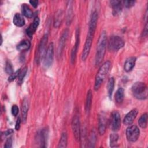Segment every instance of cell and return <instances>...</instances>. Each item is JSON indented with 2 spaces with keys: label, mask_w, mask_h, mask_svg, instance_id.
I'll use <instances>...</instances> for the list:
<instances>
[{
  "label": "cell",
  "mask_w": 148,
  "mask_h": 148,
  "mask_svg": "<svg viewBox=\"0 0 148 148\" xmlns=\"http://www.w3.org/2000/svg\"><path fill=\"white\" fill-rule=\"evenodd\" d=\"M106 42H107L106 33L105 31H103L101 32L98 40L95 58V63L96 65H99L103 60L105 54Z\"/></svg>",
  "instance_id": "1"
},
{
  "label": "cell",
  "mask_w": 148,
  "mask_h": 148,
  "mask_svg": "<svg viewBox=\"0 0 148 148\" xmlns=\"http://www.w3.org/2000/svg\"><path fill=\"white\" fill-rule=\"evenodd\" d=\"M111 66V62L110 61H106L99 68L98 72L97 73L95 79L94 90L97 91L100 88L102 83H103L105 77L109 72V69Z\"/></svg>",
  "instance_id": "2"
},
{
  "label": "cell",
  "mask_w": 148,
  "mask_h": 148,
  "mask_svg": "<svg viewBox=\"0 0 148 148\" xmlns=\"http://www.w3.org/2000/svg\"><path fill=\"white\" fill-rule=\"evenodd\" d=\"M134 96L139 99H144L147 98V87L145 83L138 82L135 83L131 87Z\"/></svg>",
  "instance_id": "3"
},
{
  "label": "cell",
  "mask_w": 148,
  "mask_h": 148,
  "mask_svg": "<svg viewBox=\"0 0 148 148\" xmlns=\"http://www.w3.org/2000/svg\"><path fill=\"white\" fill-rule=\"evenodd\" d=\"M48 40L47 35L45 34L41 39L40 43L38 46L35 54V61L36 64H39L43 60L46 51V45Z\"/></svg>",
  "instance_id": "4"
},
{
  "label": "cell",
  "mask_w": 148,
  "mask_h": 148,
  "mask_svg": "<svg viewBox=\"0 0 148 148\" xmlns=\"http://www.w3.org/2000/svg\"><path fill=\"white\" fill-rule=\"evenodd\" d=\"M124 45L123 39L119 36H112L108 40V49L110 51H117Z\"/></svg>",
  "instance_id": "5"
},
{
  "label": "cell",
  "mask_w": 148,
  "mask_h": 148,
  "mask_svg": "<svg viewBox=\"0 0 148 148\" xmlns=\"http://www.w3.org/2000/svg\"><path fill=\"white\" fill-rule=\"evenodd\" d=\"M54 58V45L50 43L47 47L45 55L43 58V65L45 68L50 67L53 61Z\"/></svg>",
  "instance_id": "6"
},
{
  "label": "cell",
  "mask_w": 148,
  "mask_h": 148,
  "mask_svg": "<svg viewBox=\"0 0 148 148\" xmlns=\"http://www.w3.org/2000/svg\"><path fill=\"white\" fill-rule=\"evenodd\" d=\"M140 131L136 125H132L126 130V137L128 141L134 142L136 141L139 136Z\"/></svg>",
  "instance_id": "7"
},
{
  "label": "cell",
  "mask_w": 148,
  "mask_h": 148,
  "mask_svg": "<svg viewBox=\"0 0 148 148\" xmlns=\"http://www.w3.org/2000/svg\"><path fill=\"white\" fill-rule=\"evenodd\" d=\"M72 129L74 137L76 141L80 139L81 132H80V123L79 116L77 114L74 115L72 120Z\"/></svg>",
  "instance_id": "8"
},
{
  "label": "cell",
  "mask_w": 148,
  "mask_h": 148,
  "mask_svg": "<svg viewBox=\"0 0 148 148\" xmlns=\"http://www.w3.org/2000/svg\"><path fill=\"white\" fill-rule=\"evenodd\" d=\"M110 127L114 131H118L121 126V118L120 113L117 111L112 113L110 119Z\"/></svg>",
  "instance_id": "9"
},
{
  "label": "cell",
  "mask_w": 148,
  "mask_h": 148,
  "mask_svg": "<svg viewBox=\"0 0 148 148\" xmlns=\"http://www.w3.org/2000/svg\"><path fill=\"white\" fill-rule=\"evenodd\" d=\"M98 13L97 11H94L90 17V20L89 22V26H88V35L93 36L94 35L95 29L97 28V21H98Z\"/></svg>",
  "instance_id": "10"
},
{
  "label": "cell",
  "mask_w": 148,
  "mask_h": 148,
  "mask_svg": "<svg viewBox=\"0 0 148 148\" xmlns=\"http://www.w3.org/2000/svg\"><path fill=\"white\" fill-rule=\"evenodd\" d=\"M93 36L87 34V36L84 43V46L83 49V51H82V60L83 61H85L87 57L88 56L90 49H91V45L92 43V40H93Z\"/></svg>",
  "instance_id": "11"
},
{
  "label": "cell",
  "mask_w": 148,
  "mask_h": 148,
  "mask_svg": "<svg viewBox=\"0 0 148 148\" xmlns=\"http://www.w3.org/2000/svg\"><path fill=\"white\" fill-rule=\"evenodd\" d=\"M69 34V30L68 29H66L64 30L62 34L61 35L59 42H58V49H57V54L58 56H61L62 50L64 48L66 41L67 40L68 36Z\"/></svg>",
  "instance_id": "12"
},
{
  "label": "cell",
  "mask_w": 148,
  "mask_h": 148,
  "mask_svg": "<svg viewBox=\"0 0 148 148\" xmlns=\"http://www.w3.org/2000/svg\"><path fill=\"white\" fill-rule=\"evenodd\" d=\"M138 113V111L136 109H134L131 110L129 113H128L123 119V124L126 125H131L134 120L136 117Z\"/></svg>",
  "instance_id": "13"
},
{
  "label": "cell",
  "mask_w": 148,
  "mask_h": 148,
  "mask_svg": "<svg viewBox=\"0 0 148 148\" xmlns=\"http://www.w3.org/2000/svg\"><path fill=\"white\" fill-rule=\"evenodd\" d=\"M110 5L112 8V13L114 16L119 14L122 10L123 1L114 0L110 2Z\"/></svg>",
  "instance_id": "14"
},
{
  "label": "cell",
  "mask_w": 148,
  "mask_h": 148,
  "mask_svg": "<svg viewBox=\"0 0 148 148\" xmlns=\"http://www.w3.org/2000/svg\"><path fill=\"white\" fill-rule=\"evenodd\" d=\"M39 17H35L32 22V23L29 25V27L27 29L26 32L27 34L29 36V38H32L36 30L37 29L38 27L39 24Z\"/></svg>",
  "instance_id": "15"
},
{
  "label": "cell",
  "mask_w": 148,
  "mask_h": 148,
  "mask_svg": "<svg viewBox=\"0 0 148 148\" xmlns=\"http://www.w3.org/2000/svg\"><path fill=\"white\" fill-rule=\"evenodd\" d=\"M79 29H77L76 31V43L75 45H74L72 51H71V62L73 64L76 59V53H77V49H78V46L79 45Z\"/></svg>",
  "instance_id": "16"
},
{
  "label": "cell",
  "mask_w": 148,
  "mask_h": 148,
  "mask_svg": "<svg viewBox=\"0 0 148 148\" xmlns=\"http://www.w3.org/2000/svg\"><path fill=\"white\" fill-rule=\"evenodd\" d=\"M106 128V120L103 114L99 115L98 117V132L100 135L105 132Z\"/></svg>",
  "instance_id": "17"
},
{
  "label": "cell",
  "mask_w": 148,
  "mask_h": 148,
  "mask_svg": "<svg viewBox=\"0 0 148 148\" xmlns=\"http://www.w3.org/2000/svg\"><path fill=\"white\" fill-rule=\"evenodd\" d=\"M29 108V102L28 100L25 98L23 99L22 106H21V114H22V120L23 123H25L27 118V113Z\"/></svg>",
  "instance_id": "18"
},
{
  "label": "cell",
  "mask_w": 148,
  "mask_h": 148,
  "mask_svg": "<svg viewBox=\"0 0 148 148\" xmlns=\"http://www.w3.org/2000/svg\"><path fill=\"white\" fill-rule=\"evenodd\" d=\"M47 136H48V130L47 128H44L40 132L39 135V140L40 141V144L41 147H46Z\"/></svg>",
  "instance_id": "19"
},
{
  "label": "cell",
  "mask_w": 148,
  "mask_h": 148,
  "mask_svg": "<svg viewBox=\"0 0 148 148\" xmlns=\"http://www.w3.org/2000/svg\"><path fill=\"white\" fill-rule=\"evenodd\" d=\"M135 62H136L135 57H131L128 58L125 61L124 64V71H125L126 72H130V71H131L135 66Z\"/></svg>",
  "instance_id": "20"
},
{
  "label": "cell",
  "mask_w": 148,
  "mask_h": 148,
  "mask_svg": "<svg viewBox=\"0 0 148 148\" xmlns=\"http://www.w3.org/2000/svg\"><path fill=\"white\" fill-rule=\"evenodd\" d=\"M13 24L19 27H23L25 25V20L23 18V17L19 13H16L13 20Z\"/></svg>",
  "instance_id": "21"
},
{
  "label": "cell",
  "mask_w": 148,
  "mask_h": 148,
  "mask_svg": "<svg viewBox=\"0 0 148 148\" xmlns=\"http://www.w3.org/2000/svg\"><path fill=\"white\" fill-rule=\"evenodd\" d=\"M92 94L91 90H89L87 91V98L86 101V105H85V109L86 112L88 114L89 113L91 107V103H92Z\"/></svg>",
  "instance_id": "22"
},
{
  "label": "cell",
  "mask_w": 148,
  "mask_h": 148,
  "mask_svg": "<svg viewBox=\"0 0 148 148\" xmlns=\"http://www.w3.org/2000/svg\"><path fill=\"white\" fill-rule=\"evenodd\" d=\"M31 43L28 40H23L21 41L17 46V49L18 51H25L30 48Z\"/></svg>",
  "instance_id": "23"
},
{
  "label": "cell",
  "mask_w": 148,
  "mask_h": 148,
  "mask_svg": "<svg viewBox=\"0 0 148 148\" xmlns=\"http://www.w3.org/2000/svg\"><path fill=\"white\" fill-rule=\"evenodd\" d=\"M124 99V89L120 87L116 91L115 94V101L117 103L120 104L123 102Z\"/></svg>",
  "instance_id": "24"
},
{
  "label": "cell",
  "mask_w": 148,
  "mask_h": 148,
  "mask_svg": "<svg viewBox=\"0 0 148 148\" xmlns=\"http://www.w3.org/2000/svg\"><path fill=\"white\" fill-rule=\"evenodd\" d=\"M114 79L113 77H110L108 82L107 85V89H108V96L110 98H111L113 91L114 90Z\"/></svg>",
  "instance_id": "25"
},
{
  "label": "cell",
  "mask_w": 148,
  "mask_h": 148,
  "mask_svg": "<svg viewBox=\"0 0 148 148\" xmlns=\"http://www.w3.org/2000/svg\"><path fill=\"white\" fill-rule=\"evenodd\" d=\"M22 13L23 15L27 18H31L33 15L32 10L26 4H23L22 6Z\"/></svg>",
  "instance_id": "26"
},
{
  "label": "cell",
  "mask_w": 148,
  "mask_h": 148,
  "mask_svg": "<svg viewBox=\"0 0 148 148\" xmlns=\"http://www.w3.org/2000/svg\"><path fill=\"white\" fill-rule=\"evenodd\" d=\"M138 124L139 127H140L142 128H146L147 124V113H144L140 117L138 120Z\"/></svg>",
  "instance_id": "27"
},
{
  "label": "cell",
  "mask_w": 148,
  "mask_h": 148,
  "mask_svg": "<svg viewBox=\"0 0 148 148\" xmlns=\"http://www.w3.org/2000/svg\"><path fill=\"white\" fill-rule=\"evenodd\" d=\"M67 134L66 132H63L61 136L58 147H66L67 146Z\"/></svg>",
  "instance_id": "28"
},
{
  "label": "cell",
  "mask_w": 148,
  "mask_h": 148,
  "mask_svg": "<svg viewBox=\"0 0 148 148\" xmlns=\"http://www.w3.org/2000/svg\"><path fill=\"white\" fill-rule=\"evenodd\" d=\"M27 67H25L23 69H21L20 70V72L18 74V84H21L23 82V80H24V78L27 73Z\"/></svg>",
  "instance_id": "29"
},
{
  "label": "cell",
  "mask_w": 148,
  "mask_h": 148,
  "mask_svg": "<svg viewBox=\"0 0 148 148\" xmlns=\"http://www.w3.org/2000/svg\"><path fill=\"white\" fill-rule=\"evenodd\" d=\"M119 139V136L117 134H112L110 135V146L113 147H116L117 146V143Z\"/></svg>",
  "instance_id": "30"
},
{
  "label": "cell",
  "mask_w": 148,
  "mask_h": 148,
  "mask_svg": "<svg viewBox=\"0 0 148 148\" xmlns=\"http://www.w3.org/2000/svg\"><path fill=\"white\" fill-rule=\"evenodd\" d=\"M62 13L61 10L58 11V13H57V15L55 18L54 23V25L55 27H58L60 25L62 21Z\"/></svg>",
  "instance_id": "31"
},
{
  "label": "cell",
  "mask_w": 148,
  "mask_h": 148,
  "mask_svg": "<svg viewBox=\"0 0 148 148\" xmlns=\"http://www.w3.org/2000/svg\"><path fill=\"white\" fill-rule=\"evenodd\" d=\"M5 72L9 75H11L13 73V66L10 61H7L5 65Z\"/></svg>",
  "instance_id": "32"
},
{
  "label": "cell",
  "mask_w": 148,
  "mask_h": 148,
  "mask_svg": "<svg viewBox=\"0 0 148 148\" xmlns=\"http://www.w3.org/2000/svg\"><path fill=\"white\" fill-rule=\"evenodd\" d=\"M72 6L71 5H69V8H68V14H67V24H69L71 22V20H72Z\"/></svg>",
  "instance_id": "33"
},
{
  "label": "cell",
  "mask_w": 148,
  "mask_h": 148,
  "mask_svg": "<svg viewBox=\"0 0 148 148\" xmlns=\"http://www.w3.org/2000/svg\"><path fill=\"white\" fill-rule=\"evenodd\" d=\"M20 70H21V69H18L15 72H14L12 74L10 75V76H9V77L8 78V81L9 82H12V81L14 80L16 77H17L18 76V74H19V73L20 72Z\"/></svg>",
  "instance_id": "34"
},
{
  "label": "cell",
  "mask_w": 148,
  "mask_h": 148,
  "mask_svg": "<svg viewBox=\"0 0 148 148\" xmlns=\"http://www.w3.org/2000/svg\"><path fill=\"white\" fill-rule=\"evenodd\" d=\"M135 1H123V5H124L126 8H129L134 5Z\"/></svg>",
  "instance_id": "35"
},
{
  "label": "cell",
  "mask_w": 148,
  "mask_h": 148,
  "mask_svg": "<svg viewBox=\"0 0 148 148\" xmlns=\"http://www.w3.org/2000/svg\"><path fill=\"white\" fill-rule=\"evenodd\" d=\"M95 140H96L95 134L94 132H92V134H91V136H90V144L91 145L90 147H94V145L95 144Z\"/></svg>",
  "instance_id": "36"
},
{
  "label": "cell",
  "mask_w": 148,
  "mask_h": 148,
  "mask_svg": "<svg viewBox=\"0 0 148 148\" xmlns=\"http://www.w3.org/2000/svg\"><path fill=\"white\" fill-rule=\"evenodd\" d=\"M12 113L14 116H16L18 113V108L16 105H14L12 107Z\"/></svg>",
  "instance_id": "37"
},
{
  "label": "cell",
  "mask_w": 148,
  "mask_h": 148,
  "mask_svg": "<svg viewBox=\"0 0 148 148\" xmlns=\"http://www.w3.org/2000/svg\"><path fill=\"white\" fill-rule=\"evenodd\" d=\"M12 147V138H9L7 139V140L5 142L4 147L10 148Z\"/></svg>",
  "instance_id": "38"
},
{
  "label": "cell",
  "mask_w": 148,
  "mask_h": 148,
  "mask_svg": "<svg viewBox=\"0 0 148 148\" xmlns=\"http://www.w3.org/2000/svg\"><path fill=\"white\" fill-rule=\"evenodd\" d=\"M20 124H21V119L20 117H18L16 121V125H15V129L16 130H18L20 127Z\"/></svg>",
  "instance_id": "39"
},
{
  "label": "cell",
  "mask_w": 148,
  "mask_h": 148,
  "mask_svg": "<svg viewBox=\"0 0 148 148\" xmlns=\"http://www.w3.org/2000/svg\"><path fill=\"white\" fill-rule=\"evenodd\" d=\"M13 133V130L12 129H9V130L5 131V132H3L2 135H3L5 136H8V135H10Z\"/></svg>",
  "instance_id": "40"
},
{
  "label": "cell",
  "mask_w": 148,
  "mask_h": 148,
  "mask_svg": "<svg viewBox=\"0 0 148 148\" xmlns=\"http://www.w3.org/2000/svg\"><path fill=\"white\" fill-rule=\"evenodd\" d=\"M29 3H31V5H32V6L34 7V8H36L38 5V1H29Z\"/></svg>",
  "instance_id": "41"
},
{
  "label": "cell",
  "mask_w": 148,
  "mask_h": 148,
  "mask_svg": "<svg viewBox=\"0 0 148 148\" xmlns=\"http://www.w3.org/2000/svg\"><path fill=\"white\" fill-rule=\"evenodd\" d=\"M147 25L146 24V25H145V29L143 30V36H147Z\"/></svg>",
  "instance_id": "42"
}]
</instances>
